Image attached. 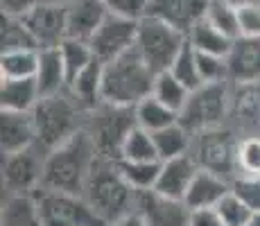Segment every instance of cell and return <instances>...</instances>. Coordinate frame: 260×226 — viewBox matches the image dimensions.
I'll list each match as a JSON object with an SVG mask.
<instances>
[{
    "instance_id": "cell-1",
    "label": "cell",
    "mask_w": 260,
    "mask_h": 226,
    "mask_svg": "<svg viewBox=\"0 0 260 226\" xmlns=\"http://www.w3.org/2000/svg\"><path fill=\"white\" fill-rule=\"evenodd\" d=\"M98 156V147L86 129L77 132L73 138L46 154L41 188L82 195Z\"/></svg>"
},
{
    "instance_id": "cell-2",
    "label": "cell",
    "mask_w": 260,
    "mask_h": 226,
    "mask_svg": "<svg viewBox=\"0 0 260 226\" xmlns=\"http://www.w3.org/2000/svg\"><path fill=\"white\" fill-rule=\"evenodd\" d=\"M82 195L107 226L127 217L129 213H134V206H136V190L120 174L116 160L104 156H98L93 163Z\"/></svg>"
},
{
    "instance_id": "cell-3",
    "label": "cell",
    "mask_w": 260,
    "mask_h": 226,
    "mask_svg": "<svg viewBox=\"0 0 260 226\" xmlns=\"http://www.w3.org/2000/svg\"><path fill=\"white\" fill-rule=\"evenodd\" d=\"M156 73L145 63L136 48L124 52L122 57L104 63L102 73V102L116 107L134 109L145 98L152 95Z\"/></svg>"
},
{
    "instance_id": "cell-4",
    "label": "cell",
    "mask_w": 260,
    "mask_h": 226,
    "mask_svg": "<svg viewBox=\"0 0 260 226\" xmlns=\"http://www.w3.org/2000/svg\"><path fill=\"white\" fill-rule=\"evenodd\" d=\"M86 111L82 104L71 95V90H63L59 95L41 98L39 104L32 109L34 127H37V147L43 154L59 147L73 138L77 132H82L86 124Z\"/></svg>"
},
{
    "instance_id": "cell-5",
    "label": "cell",
    "mask_w": 260,
    "mask_h": 226,
    "mask_svg": "<svg viewBox=\"0 0 260 226\" xmlns=\"http://www.w3.org/2000/svg\"><path fill=\"white\" fill-rule=\"evenodd\" d=\"M238 149L240 136L229 124H219L192 134L190 156L197 160L199 168L233 181L238 177Z\"/></svg>"
},
{
    "instance_id": "cell-6",
    "label": "cell",
    "mask_w": 260,
    "mask_h": 226,
    "mask_svg": "<svg viewBox=\"0 0 260 226\" xmlns=\"http://www.w3.org/2000/svg\"><path fill=\"white\" fill-rule=\"evenodd\" d=\"M188 43V34L172 27L170 23L161 21L156 16H145L138 21V37L136 45L138 54L145 59L154 73H166L181 52V48Z\"/></svg>"
},
{
    "instance_id": "cell-7",
    "label": "cell",
    "mask_w": 260,
    "mask_h": 226,
    "mask_svg": "<svg viewBox=\"0 0 260 226\" xmlns=\"http://www.w3.org/2000/svg\"><path fill=\"white\" fill-rule=\"evenodd\" d=\"M136 127L134 109L116 107V104L102 102L98 109L88 111L84 129L93 138L98 154L104 158L118 160L122 154V145L127 140L129 132Z\"/></svg>"
},
{
    "instance_id": "cell-8",
    "label": "cell",
    "mask_w": 260,
    "mask_h": 226,
    "mask_svg": "<svg viewBox=\"0 0 260 226\" xmlns=\"http://www.w3.org/2000/svg\"><path fill=\"white\" fill-rule=\"evenodd\" d=\"M229 102H231V82L224 84H202L190 90L186 107L179 113V122L190 134L226 124Z\"/></svg>"
},
{
    "instance_id": "cell-9",
    "label": "cell",
    "mask_w": 260,
    "mask_h": 226,
    "mask_svg": "<svg viewBox=\"0 0 260 226\" xmlns=\"http://www.w3.org/2000/svg\"><path fill=\"white\" fill-rule=\"evenodd\" d=\"M34 199L43 226H107L95 215L84 195L39 188Z\"/></svg>"
},
{
    "instance_id": "cell-10",
    "label": "cell",
    "mask_w": 260,
    "mask_h": 226,
    "mask_svg": "<svg viewBox=\"0 0 260 226\" xmlns=\"http://www.w3.org/2000/svg\"><path fill=\"white\" fill-rule=\"evenodd\" d=\"M46 154L34 145L29 149L3 156V185L7 195H34L41 188Z\"/></svg>"
},
{
    "instance_id": "cell-11",
    "label": "cell",
    "mask_w": 260,
    "mask_h": 226,
    "mask_svg": "<svg viewBox=\"0 0 260 226\" xmlns=\"http://www.w3.org/2000/svg\"><path fill=\"white\" fill-rule=\"evenodd\" d=\"M136 37H138V21H129V18L109 14L104 18V23L98 27V32L93 34L88 45H91L98 61L109 63L113 59L122 57L124 52H129L136 45Z\"/></svg>"
},
{
    "instance_id": "cell-12",
    "label": "cell",
    "mask_w": 260,
    "mask_h": 226,
    "mask_svg": "<svg viewBox=\"0 0 260 226\" xmlns=\"http://www.w3.org/2000/svg\"><path fill=\"white\" fill-rule=\"evenodd\" d=\"M134 213L143 219L145 226H190L192 210L183 199H172L156 190H141L136 192Z\"/></svg>"
},
{
    "instance_id": "cell-13",
    "label": "cell",
    "mask_w": 260,
    "mask_h": 226,
    "mask_svg": "<svg viewBox=\"0 0 260 226\" xmlns=\"http://www.w3.org/2000/svg\"><path fill=\"white\" fill-rule=\"evenodd\" d=\"M226 124L240 138L260 136V84H231Z\"/></svg>"
},
{
    "instance_id": "cell-14",
    "label": "cell",
    "mask_w": 260,
    "mask_h": 226,
    "mask_svg": "<svg viewBox=\"0 0 260 226\" xmlns=\"http://www.w3.org/2000/svg\"><path fill=\"white\" fill-rule=\"evenodd\" d=\"M27 29L32 32L39 50L43 48H59L66 41V5H57L43 0L34 12L23 18Z\"/></svg>"
},
{
    "instance_id": "cell-15",
    "label": "cell",
    "mask_w": 260,
    "mask_h": 226,
    "mask_svg": "<svg viewBox=\"0 0 260 226\" xmlns=\"http://www.w3.org/2000/svg\"><path fill=\"white\" fill-rule=\"evenodd\" d=\"M109 16L102 0H73L66 5V37L88 43Z\"/></svg>"
},
{
    "instance_id": "cell-16",
    "label": "cell",
    "mask_w": 260,
    "mask_h": 226,
    "mask_svg": "<svg viewBox=\"0 0 260 226\" xmlns=\"http://www.w3.org/2000/svg\"><path fill=\"white\" fill-rule=\"evenodd\" d=\"M37 145V127L32 111H0V147L3 156Z\"/></svg>"
},
{
    "instance_id": "cell-17",
    "label": "cell",
    "mask_w": 260,
    "mask_h": 226,
    "mask_svg": "<svg viewBox=\"0 0 260 226\" xmlns=\"http://www.w3.org/2000/svg\"><path fill=\"white\" fill-rule=\"evenodd\" d=\"M206 9L208 0H149L147 16H156L188 34L206 16Z\"/></svg>"
},
{
    "instance_id": "cell-18",
    "label": "cell",
    "mask_w": 260,
    "mask_h": 226,
    "mask_svg": "<svg viewBox=\"0 0 260 226\" xmlns=\"http://www.w3.org/2000/svg\"><path fill=\"white\" fill-rule=\"evenodd\" d=\"M226 63L231 84H260V37L236 39Z\"/></svg>"
},
{
    "instance_id": "cell-19",
    "label": "cell",
    "mask_w": 260,
    "mask_h": 226,
    "mask_svg": "<svg viewBox=\"0 0 260 226\" xmlns=\"http://www.w3.org/2000/svg\"><path fill=\"white\" fill-rule=\"evenodd\" d=\"M199 165L190 154L186 156H179V158H170V160H161V172H158L156 185L154 190L166 197L172 199H183L192 183L194 174H197Z\"/></svg>"
},
{
    "instance_id": "cell-20",
    "label": "cell",
    "mask_w": 260,
    "mask_h": 226,
    "mask_svg": "<svg viewBox=\"0 0 260 226\" xmlns=\"http://www.w3.org/2000/svg\"><path fill=\"white\" fill-rule=\"evenodd\" d=\"M229 192H231V181L211 172V170L199 168L192 183H190L186 197H183V202H186L190 210L215 208Z\"/></svg>"
},
{
    "instance_id": "cell-21",
    "label": "cell",
    "mask_w": 260,
    "mask_h": 226,
    "mask_svg": "<svg viewBox=\"0 0 260 226\" xmlns=\"http://www.w3.org/2000/svg\"><path fill=\"white\" fill-rule=\"evenodd\" d=\"M37 84L41 98L59 95L68 88V75L59 48H43L39 50V68H37Z\"/></svg>"
},
{
    "instance_id": "cell-22",
    "label": "cell",
    "mask_w": 260,
    "mask_h": 226,
    "mask_svg": "<svg viewBox=\"0 0 260 226\" xmlns=\"http://www.w3.org/2000/svg\"><path fill=\"white\" fill-rule=\"evenodd\" d=\"M102 73H104V63L93 59V61L68 84L71 95L82 104V109L86 113L102 104Z\"/></svg>"
},
{
    "instance_id": "cell-23",
    "label": "cell",
    "mask_w": 260,
    "mask_h": 226,
    "mask_svg": "<svg viewBox=\"0 0 260 226\" xmlns=\"http://www.w3.org/2000/svg\"><path fill=\"white\" fill-rule=\"evenodd\" d=\"M0 109L3 111H32L41 100L37 79H3L0 77Z\"/></svg>"
},
{
    "instance_id": "cell-24",
    "label": "cell",
    "mask_w": 260,
    "mask_h": 226,
    "mask_svg": "<svg viewBox=\"0 0 260 226\" xmlns=\"http://www.w3.org/2000/svg\"><path fill=\"white\" fill-rule=\"evenodd\" d=\"M0 226H43L34 195H7Z\"/></svg>"
},
{
    "instance_id": "cell-25",
    "label": "cell",
    "mask_w": 260,
    "mask_h": 226,
    "mask_svg": "<svg viewBox=\"0 0 260 226\" xmlns=\"http://www.w3.org/2000/svg\"><path fill=\"white\" fill-rule=\"evenodd\" d=\"M188 41L197 52L219 54V57H229V52H231V48H233V39H229L224 32H219L206 18H202V21L190 29Z\"/></svg>"
},
{
    "instance_id": "cell-26",
    "label": "cell",
    "mask_w": 260,
    "mask_h": 226,
    "mask_svg": "<svg viewBox=\"0 0 260 226\" xmlns=\"http://www.w3.org/2000/svg\"><path fill=\"white\" fill-rule=\"evenodd\" d=\"M134 115H136V124L143 127L145 132L156 134L161 129L170 127V124L179 122V113L172 111L170 107H166L163 102H158L154 95L145 98L141 104L134 107Z\"/></svg>"
},
{
    "instance_id": "cell-27",
    "label": "cell",
    "mask_w": 260,
    "mask_h": 226,
    "mask_svg": "<svg viewBox=\"0 0 260 226\" xmlns=\"http://www.w3.org/2000/svg\"><path fill=\"white\" fill-rule=\"evenodd\" d=\"M154 143H156L158 160L179 158V156L190 154V147H192V134H190L181 122H174V124H170V127L154 134Z\"/></svg>"
},
{
    "instance_id": "cell-28",
    "label": "cell",
    "mask_w": 260,
    "mask_h": 226,
    "mask_svg": "<svg viewBox=\"0 0 260 226\" xmlns=\"http://www.w3.org/2000/svg\"><path fill=\"white\" fill-rule=\"evenodd\" d=\"M120 174L124 177L129 185H132L136 192L141 190H154L158 179V172H161V160H127L120 158L116 160Z\"/></svg>"
},
{
    "instance_id": "cell-29",
    "label": "cell",
    "mask_w": 260,
    "mask_h": 226,
    "mask_svg": "<svg viewBox=\"0 0 260 226\" xmlns=\"http://www.w3.org/2000/svg\"><path fill=\"white\" fill-rule=\"evenodd\" d=\"M39 50H12L0 57V77L3 79H32L37 77Z\"/></svg>"
},
{
    "instance_id": "cell-30",
    "label": "cell",
    "mask_w": 260,
    "mask_h": 226,
    "mask_svg": "<svg viewBox=\"0 0 260 226\" xmlns=\"http://www.w3.org/2000/svg\"><path fill=\"white\" fill-rule=\"evenodd\" d=\"M152 95L158 100V102H163L166 107H170L172 111L181 113V109L186 107V102H188L190 88H186L170 70H166V73H158L156 79H154Z\"/></svg>"
},
{
    "instance_id": "cell-31",
    "label": "cell",
    "mask_w": 260,
    "mask_h": 226,
    "mask_svg": "<svg viewBox=\"0 0 260 226\" xmlns=\"http://www.w3.org/2000/svg\"><path fill=\"white\" fill-rule=\"evenodd\" d=\"M0 43H3V52H12V50H39L32 32L27 29L23 18H12V16H3Z\"/></svg>"
},
{
    "instance_id": "cell-32",
    "label": "cell",
    "mask_w": 260,
    "mask_h": 226,
    "mask_svg": "<svg viewBox=\"0 0 260 226\" xmlns=\"http://www.w3.org/2000/svg\"><path fill=\"white\" fill-rule=\"evenodd\" d=\"M120 158H127V160H158L156 143H154V134L145 132L143 127H138V124H136V127L129 132L127 140H124Z\"/></svg>"
},
{
    "instance_id": "cell-33",
    "label": "cell",
    "mask_w": 260,
    "mask_h": 226,
    "mask_svg": "<svg viewBox=\"0 0 260 226\" xmlns=\"http://www.w3.org/2000/svg\"><path fill=\"white\" fill-rule=\"evenodd\" d=\"M206 18L211 25L224 32L229 39H240V18H238V9L233 5H229L226 0H208V9H206Z\"/></svg>"
},
{
    "instance_id": "cell-34",
    "label": "cell",
    "mask_w": 260,
    "mask_h": 226,
    "mask_svg": "<svg viewBox=\"0 0 260 226\" xmlns=\"http://www.w3.org/2000/svg\"><path fill=\"white\" fill-rule=\"evenodd\" d=\"M59 52H61L63 66H66L68 84H71L73 79L95 59L91 45L84 43V41H75V39H66V41L59 45Z\"/></svg>"
},
{
    "instance_id": "cell-35",
    "label": "cell",
    "mask_w": 260,
    "mask_h": 226,
    "mask_svg": "<svg viewBox=\"0 0 260 226\" xmlns=\"http://www.w3.org/2000/svg\"><path fill=\"white\" fill-rule=\"evenodd\" d=\"M170 73L179 79L186 88L194 90L202 86V77H199V63H197V50L190 45V41L181 48V52L177 54V59L170 66Z\"/></svg>"
},
{
    "instance_id": "cell-36",
    "label": "cell",
    "mask_w": 260,
    "mask_h": 226,
    "mask_svg": "<svg viewBox=\"0 0 260 226\" xmlns=\"http://www.w3.org/2000/svg\"><path fill=\"white\" fill-rule=\"evenodd\" d=\"M217 215L222 217L224 226H247L249 219L253 217V210L247 208V204H242L233 192H229L217 206H215Z\"/></svg>"
},
{
    "instance_id": "cell-37",
    "label": "cell",
    "mask_w": 260,
    "mask_h": 226,
    "mask_svg": "<svg viewBox=\"0 0 260 226\" xmlns=\"http://www.w3.org/2000/svg\"><path fill=\"white\" fill-rule=\"evenodd\" d=\"M197 63H199V77H202V84H224V82H229L226 57L197 52Z\"/></svg>"
},
{
    "instance_id": "cell-38",
    "label": "cell",
    "mask_w": 260,
    "mask_h": 226,
    "mask_svg": "<svg viewBox=\"0 0 260 226\" xmlns=\"http://www.w3.org/2000/svg\"><path fill=\"white\" fill-rule=\"evenodd\" d=\"M238 174L260 177V136L240 138L238 149Z\"/></svg>"
},
{
    "instance_id": "cell-39",
    "label": "cell",
    "mask_w": 260,
    "mask_h": 226,
    "mask_svg": "<svg viewBox=\"0 0 260 226\" xmlns=\"http://www.w3.org/2000/svg\"><path fill=\"white\" fill-rule=\"evenodd\" d=\"M231 192L242 204H247V208H251L253 213H260V177L238 174L231 181Z\"/></svg>"
},
{
    "instance_id": "cell-40",
    "label": "cell",
    "mask_w": 260,
    "mask_h": 226,
    "mask_svg": "<svg viewBox=\"0 0 260 226\" xmlns=\"http://www.w3.org/2000/svg\"><path fill=\"white\" fill-rule=\"evenodd\" d=\"M107 5L109 14L113 16H122L129 21H141L147 16V5L149 0H102Z\"/></svg>"
},
{
    "instance_id": "cell-41",
    "label": "cell",
    "mask_w": 260,
    "mask_h": 226,
    "mask_svg": "<svg viewBox=\"0 0 260 226\" xmlns=\"http://www.w3.org/2000/svg\"><path fill=\"white\" fill-rule=\"evenodd\" d=\"M238 18H240V37H251V39L260 37V3L238 9Z\"/></svg>"
},
{
    "instance_id": "cell-42",
    "label": "cell",
    "mask_w": 260,
    "mask_h": 226,
    "mask_svg": "<svg viewBox=\"0 0 260 226\" xmlns=\"http://www.w3.org/2000/svg\"><path fill=\"white\" fill-rule=\"evenodd\" d=\"M0 3H3V16L25 18L29 12H34L43 0H0Z\"/></svg>"
},
{
    "instance_id": "cell-43",
    "label": "cell",
    "mask_w": 260,
    "mask_h": 226,
    "mask_svg": "<svg viewBox=\"0 0 260 226\" xmlns=\"http://www.w3.org/2000/svg\"><path fill=\"white\" fill-rule=\"evenodd\" d=\"M190 226H224V222L215 208H202V210H192Z\"/></svg>"
},
{
    "instance_id": "cell-44",
    "label": "cell",
    "mask_w": 260,
    "mask_h": 226,
    "mask_svg": "<svg viewBox=\"0 0 260 226\" xmlns=\"http://www.w3.org/2000/svg\"><path fill=\"white\" fill-rule=\"evenodd\" d=\"M109 226H145L143 224V219L138 217L136 213H129L127 217H122V219H118V222H111Z\"/></svg>"
},
{
    "instance_id": "cell-45",
    "label": "cell",
    "mask_w": 260,
    "mask_h": 226,
    "mask_svg": "<svg viewBox=\"0 0 260 226\" xmlns=\"http://www.w3.org/2000/svg\"><path fill=\"white\" fill-rule=\"evenodd\" d=\"M229 5H233L236 9H242V7H249V5H258L260 0H226Z\"/></svg>"
},
{
    "instance_id": "cell-46",
    "label": "cell",
    "mask_w": 260,
    "mask_h": 226,
    "mask_svg": "<svg viewBox=\"0 0 260 226\" xmlns=\"http://www.w3.org/2000/svg\"><path fill=\"white\" fill-rule=\"evenodd\" d=\"M247 226H260V213H253V217L249 219Z\"/></svg>"
},
{
    "instance_id": "cell-47",
    "label": "cell",
    "mask_w": 260,
    "mask_h": 226,
    "mask_svg": "<svg viewBox=\"0 0 260 226\" xmlns=\"http://www.w3.org/2000/svg\"><path fill=\"white\" fill-rule=\"evenodd\" d=\"M50 3H57V5H68V3H73V0H50Z\"/></svg>"
}]
</instances>
